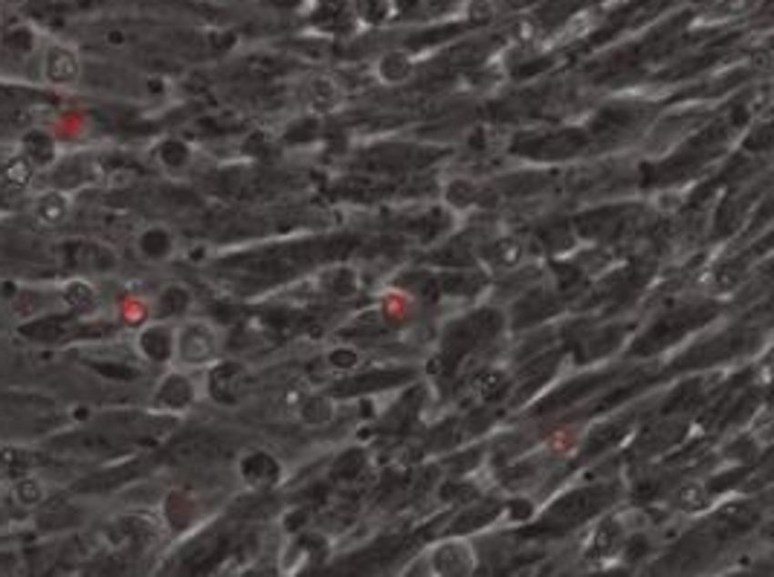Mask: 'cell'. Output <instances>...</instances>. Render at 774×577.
I'll return each mask as SVG.
<instances>
[{
    "instance_id": "cell-1",
    "label": "cell",
    "mask_w": 774,
    "mask_h": 577,
    "mask_svg": "<svg viewBox=\"0 0 774 577\" xmlns=\"http://www.w3.org/2000/svg\"><path fill=\"white\" fill-rule=\"evenodd\" d=\"M218 357V331L207 319H186L175 331V357L186 369L209 366Z\"/></svg>"
},
{
    "instance_id": "cell-2",
    "label": "cell",
    "mask_w": 774,
    "mask_h": 577,
    "mask_svg": "<svg viewBox=\"0 0 774 577\" xmlns=\"http://www.w3.org/2000/svg\"><path fill=\"white\" fill-rule=\"evenodd\" d=\"M82 73H85V65H82V56H78L73 46L67 44H50L44 50V58H41V76L46 85L53 87H73L82 82Z\"/></svg>"
},
{
    "instance_id": "cell-3",
    "label": "cell",
    "mask_w": 774,
    "mask_h": 577,
    "mask_svg": "<svg viewBox=\"0 0 774 577\" xmlns=\"http://www.w3.org/2000/svg\"><path fill=\"white\" fill-rule=\"evenodd\" d=\"M195 403V386L192 380L186 378L180 371H171L166 378L157 383L154 395H151V407L154 410H188Z\"/></svg>"
},
{
    "instance_id": "cell-4",
    "label": "cell",
    "mask_w": 774,
    "mask_h": 577,
    "mask_svg": "<svg viewBox=\"0 0 774 577\" xmlns=\"http://www.w3.org/2000/svg\"><path fill=\"white\" fill-rule=\"evenodd\" d=\"M137 349L151 363H171V357H175V331H171L168 325L154 322L148 329L139 331Z\"/></svg>"
},
{
    "instance_id": "cell-5",
    "label": "cell",
    "mask_w": 774,
    "mask_h": 577,
    "mask_svg": "<svg viewBox=\"0 0 774 577\" xmlns=\"http://www.w3.org/2000/svg\"><path fill=\"white\" fill-rule=\"evenodd\" d=\"M33 218L44 227H61L70 218V195L65 189H44L33 197Z\"/></svg>"
},
{
    "instance_id": "cell-6",
    "label": "cell",
    "mask_w": 774,
    "mask_h": 577,
    "mask_svg": "<svg viewBox=\"0 0 774 577\" xmlns=\"http://www.w3.org/2000/svg\"><path fill=\"white\" fill-rule=\"evenodd\" d=\"M18 151H21L24 157H26L29 163H33L38 171H41V168H53V166L58 163V146H56V137H53L50 131H44V128H33V131H26V134L21 137Z\"/></svg>"
},
{
    "instance_id": "cell-7",
    "label": "cell",
    "mask_w": 774,
    "mask_h": 577,
    "mask_svg": "<svg viewBox=\"0 0 774 577\" xmlns=\"http://www.w3.org/2000/svg\"><path fill=\"white\" fill-rule=\"evenodd\" d=\"M36 175H38V168L29 163L21 151L9 154V157H4V163H0V180L12 186V189H29Z\"/></svg>"
},
{
    "instance_id": "cell-8",
    "label": "cell",
    "mask_w": 774,
    "mask_h": 577,
    "mask_svg": "<svg viewBox=\"0 0 774 577\" xmlns=\"http://www.w3.org/2000/svg\"><path fill=\"white\" fill-rule=\"evenodd\" d=\"M12 499L18 508L36 511L46 502V488H44V481L36 479L33 473H24L18 479H12Z\"/></svg>"
},
{
    "instance_id": "cell-9",
    "label": "cell",
    "mask_w": 774,
    "mask_h": 577,
    "mask_svg": "<svg viewBox=\"0 0 774 577\" xmlns=\"http://www.w3.org/2000/svg\"><path fill=\"white\" fill-rule=\"evenodd\" d=\"M33 464H36V459H33L29 450L12 447V444L0 447V473H4L6 479H18V476L29 473V471H33Z\"/></svg>"
},
{
    "instance_id": "cell-10",
    "label": "cell",
    "mask_w": 774,
    "mask_h": 577,
    "mask_svg": "<svg viewBox=\"0 0 774 577\" xmlns=\"http://www.w3.org/2000/svg\"><path fill=\"white\" fill-rule=\"evenodd\" d=\"M308 99L317 111H334V107L342 102V90L337 82L331 79H311L308 82Z\"/></svg>"
},
{
    "instance_id": "cell-11",
    "label": "cell",
    "mask_w": 774,
    "mask_h": 577,
    "mask_svg": "<svg viewBox=\"0 0 774 577\" xmlns=\"http://www.w3.org/2000/svg\"><path fill=\"white\" fill-rule=\"evenodd\" d=\"M61 299L70 310H85L97 302V288H93L87 278H70V282L61 288Z\"/></svg>"
},
{
    "instance_id": "cell-12",
    "label": "cell",
    "mask_w": 774,
    "mask_h": 577,
    "mask_svg": "<svg viewBox=\"0 0 774 577\" xmlns=\"http://www.w3.org/2000/svg\"><path fill=\"white\" fill-rule=\"evenodd\" d=\"M139 253L146 258H166L171 253V236L160 227H151L139 236Z\"/></svg>"
},
{
    "instance_id": "cell-13",
    "label": "cell",
    "mask_w": 774,
    "mask_h": 577,
    "mask_svg": "<svg viewBox=\"0 0 774 577\" xmlns=\"http://www.w3.org/2000/svg\"><path fill=\"white\" fill-rule=\"evenodd\" d=\"M409 70H412V65H409V58L403 53H389L381 61V67H377V73H381L386 82H403Z\"/></svg>"
},
{
    "instance_id": "cell-14",
    "label": "cell",
    "mask_w": 774,
    "mask_h": 577,
    "mask_svg": "<svg viewBox=\"0 0 774 577\" xmlns=\"http://www.w3.org/2000/svg\"><path fill=\"white\" fill-rule=\"evenodd\" d=\"M676 505L682 511H702L708 505V491L697 485V481H690V485H685L676 493Z\"/></svg>"
},
{
    "instance_id": "cell-15",
    "label": "cell",
    "mask_w": 774,
    "mask_h": 577,
    "mask_svg": "<svg viewBox=\"0 0 774 577\" xmlns=\"http://www.w3.org/2000/svg\"><path fill=\"white\" fill-rule=\"evenodd\" d=\"M33 44H36V38H33V29H9V33L4 35V46L9 53H15V56H24V53H29L33 50Z\"/></svg>"
},
{
    "instance_id": "cell-16",
    "label": "cell",
    "mask_w": 774,
    "mask_h": 577,
    "mask_svg": "<svg viewBox=\"0 0 774 577\" xmlns=\"http://www.w3.org/2000/svg\"><path fill=\"white\" fill-rule=\"evenodd\" d=\"M186 302H188V296L183 288H166L157 305H160V314H178V310L186 308Z\"/></svg>"
},
{
    "instance_id": "cell-17",
    "label": "cell",
    "mask_w": 774,
    "mask_h": 577,
    "mask_svg": "<svg viewBox=\"0 0 774 577\" xmlns=\"http://www.w3.org/2000/svg\"><path fill=\"white\" fill-rule=\"evenodd\" d=\"M160 160L168 168H178L188 160V148L183 143H178V139H168V143L160 146Z\"/></svg>"
}]
</instances>
